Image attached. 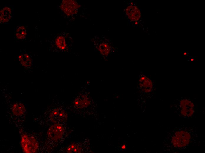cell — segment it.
I'll return each instance as SVG.
<instances>
[{"label": "cell", "mask_w": 205, "mask_h": 153, "mask_svg": "<svg viewBox=\"0 0 205 153\" xmlns=\"http://www.w3.org/2000/svg\"><path fill=\"white\" fill-rule=\"evenodd\" d=\"M198 137L195 127L183 126L168 132L163 142V150L176 153L186 150L195 143Z\"/></svg>", "instance_id": "1"}, {"label": "cell", "mask_w": 205, "mask_h": 153, "mask_svg": "<svg viewBox=\"0 0 205 153\" xmlns=\"http://www.w3.org/2000/svg\"><path fill=\"white\" fill-rule=\"evenodd\" d=\"M171 109L180 117L189 118L193 116L195 106L191 100L186 98L180 99L171 107Z\"/></svg>", "instance_id": "2"}, {"label": "cell", "mask_w": 205, "mask_h": 153, "mask_svg": "<svg viewBox=\"0 0 205 153\" xmlns=\"http://www.w3.org/2000/svg\"><path fill=\"white\" fill-rule=\"evenodd\" d=\"M21 144L23 152L26 153H35L39 148V143L35 138L25 134L21 135Z\"/></svg>", "instance_id": "3"}, {"label": "cell", "mask_w": 205, "mask_h": 153, "mask_svg": "<svg viewBox=\"0 0 205 153\" xmlns=\"http://www.w3.org/2000/svg\"><path fill=\"white\" fill-rule=\"evenodd\" d=\"M64 132L63 126L60 123H56L50 126L47 131V134L50 139L55 141L61 139Z\"/></svg>", "instance_id": "4"}, {"label": "cell", "mask_w": 205, "mask_h": 153, "mask_svg": "<svg viewBox=\"0 0 205 153\" xmlns=\"http://www.w3.org/2000/svg\"><path fill=\"white\" fill-rule=\"evenodd\" d=\"M60 4V8L63 13L67 16H72L77 12L78 5L73 1H64Z\"/></svg>", "instance_id": "5"}, {"label": "cell", "mask_w": 205, "mask_h": 153, "mask_svg": "<svg viewBox=\"0 0 205 153\" xmlns=\"http://www.w3.org/2000/svg\"><path fill=\"white\" fill-rule=\"evenodd\" d=\"M14 8L12 5H3L0 9V19L1 23H8L12 20L13 16Z\"/></svg>", "instance_id": "6"}, {"label": "cell", "mask_w": 205, "mask_h": 153, "mask_svg": "<svg viewBox=\"0 0 205 153\" xmlns=\"http://www.w3.org/2000/svg\"><path fill=\"white\" fill-rule=\"evenodd\" d=\"M50 117L51 121L53 123H60L66 121L68 115L63 109L56 108L51 111Z\"/></svg>", "instance_id": "7"}, {"label": "cell", "mask_w": 205, "mask_h": 153, "mask_svg": "<svg viewBox=\"0 0 205 153\" xmlns=\"http://www.w3.org/2000/svg\"><path fill=\"white\" fill-rule=\"evenodd\" d=\"M125 14L130 21L135 23L137 22L141 17V13L139 9L136 6L132 4L126 8Z\"/></svg>", "instance_id": "8"}, {"label": "cell", "mask_w": 205, "mask_h": 153, "mask_svg": "<svg viewBox=\"0 0 205 153\" xmlns=\"http://www.w3.org/2000/svg\"><path fill=\"white\" fill-rule=\"evenodd\" d=\"M98 41H94L97 49L103 56H107L111 52V44L109 41H105V39L98 38Z\"/></svg>", "instance_id": "9"}, {"label": "cell", "mask_w": 205, "mask_h": 153, "mask_svg": "<svg viewBox=\"0 0 205 153\" xmlns=\"http://www.w3.org/2000/svg\"><path fill=\"white\" fill-rule=\"evenodd\" d=\"M14 37L17 41H22L27 36L28 30L25 25L21 24L16 26L14 30Z\"/></svg>", "instance_id": "10"}, {"label": "cell", "mask_w": 205, "mask_h": 153, "mask_svg": "<svg viewBox=\"0 0 205 153\" xmlns=\"http://www.w3.org/2000/svg\"><path fill=\"white\" fill-rule=\"evenodd\" d=\"M67 38L64 34H59L54 39V42L55 45L60 50L65 51L68 48Z\"/></svg>", "instance_id": "11"}, {"label": "cell", "mask_w": 205, "mask_h": 153, "mask_svg": "<svg viewBox=\"0 0 205 153\" xmlns=\"http://www.w3.org/2000/svg\"><path fill=\"white\" fill-rule=\"evenodd\" d=\"M74 104L78 108H83L88 106L90 103L89 97L86 95H79L74 100Z\"/></svg>", "instance_id": "12"}, {"label": "cell", "mask_w": 205, "mask_h": 153, "mask_svg": "<svg viewBox=\"0 0 205 153\" xmlns=\"http://www.w3.org/2000/svg\"><path fill=\"white\" fill-rule=\"evenodd\" d=\"M18 59L21 64L26 67H30L32 64V59L30 55L23 53L19 56Z\"/></svg>", "instance_id": "13"}, {"label": "cell", "mask_w": 205, "mask_h": 153, "mask_svg": "<svg viewBox=\"0 0 205 153\" xmlns=\"http://www.w3.org/2000/svg\"><path fill=\"white\" fill-rule=\"evenodd\" d=\"M12 111L13 114L19 116L23 114L26 111V108L24 104L22 103H16L13 104L12 107Z\"/></svg>", "instance_id": "14"}, {"label": "cell", "mask_w": 205, "mask_h": 153, "mask_svg": "<svg viewBox=\"0 0 205 153\" xmlns=\"http://www.w3.org/2000/svg\"><path fill=\"white\" fill-rule=\"evenodd\" d=\"M82 148L76 144L72 143L68 147L67 151L68 153H80Z\"/></svg>", "instance_id": "15"}, {"label": "cell", "mask_w": 205, "mask_h": 153, "mask_svg": "<svg viewBox=\"0 0 205 153\" xmlns=\"http://www.w3.org/2000/svg\"><path fill=\"white\" fill-rule=\"evenodd\" d=\"M121 147L122 149H125L126 148V146L125 145H123Z\"/></svg>", "instance_id": "16"}]
</instances>
